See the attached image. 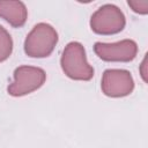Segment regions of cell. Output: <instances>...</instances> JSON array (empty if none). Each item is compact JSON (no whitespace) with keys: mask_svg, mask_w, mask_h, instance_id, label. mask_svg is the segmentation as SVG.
<instances>
[{"mask_svg":"<svg viewBox=\"0 0 148 148\" xmlns=\"http://www.w3.org/2000/svg\"><path fill=\"white\" fill-rule=\"evenodd\" d=\"M60 65L65 75L76 81H89L95 73L92 66L87 61L83 45L79 42H71L65 46Z\"/></svg>","mask_w":148,"mask_h":148,"instance_id":"6da1fadb","label":"cell"},{"mask_svg":"<svg viewBox=\"0 0 148 148\" xmlns=\"http://www.w3.org/2000/svg\"><path fill=\"white\" fill-rule=\"evenodd\" d=\"M58 43V32L49 23H37L27 35L24 52L31 58L49 57Z\"/></svg>","mask_w":148,"mask_h":148,"instance_id":"7a4b0ae2","label":"cell"},{"mask_svg":"<svg viewBox=\"0 0 148 148\" xmlns=\"http://www.w3.org/2000/svg\"><path fill=\"white\" fill-rule=\"evenodd\" d=\"M46 80L44 69L23 65L14 71V81L7 87V92L13 97H21L39 89Z\"/></svg>","mask_w":148,"mask_h":148,"instance_id":"3957f363","label":"cell"},{"mask_svg":"<svg viewBox=\"0 0 148 148\" xmlns=\"http://www.w3.org/2000/svg\"><path fill=\"white\" fill-rule=\"evenodd\" d=\"M126 24L124 13L114 5L106 3L99 7L90 17V28L98 35H114Z\"/></svg>","mask_w":148,"mask_h":148,"instance_id":"277c9868","label":"cell"},{"mask_svg":"<svg viewBox=\"0 0 148 148\" xmlns=\"http://www.w3.org/2000/svg\"><path fill=\"white\" fill-rule=\"evenodd\" d=\"M101 88L105 96L112 98L125 97L134 89V80L126 69L110 68L104 71Z\"/></svg>","mask_w":148,"mask_h":148,"instance_id":"5b68a950","label":"cell"},{"mask_svg":"<svg viewBox=\"0 0 148 148\" xmlns=\"http://www.w3.org/2000/svg\"><path fill=\"white\" fill-rule=\"evenodd\" d=\"M96 56L109 62H128L138 54V45L132 39H123L116 43L97 42L94 45Z\"/></svg>","mask_w":148,"mask_h":148,"instance_id":"8992f818","label":"cell"},{"mask_svg":"<svg viewBox=\"0 0 148 148\" xmlns=\"http://www.w3.org/2000/svg\"><path fill=\"white\" fill-rule=\"evenodd\" d=\"M0 17L14 28L24 25L28 18V9L22 1L0 0Z\"/></svg>","mask_w":148,"mask_h":148,"instance_id":"52a82bcc","label":"cell"},{"mask_svg":"<svg viewBox=\"0 0 148 148\" xmlns=\"http://www.w3.org/2000/svg\"><path fill=\"white\" fill-rule=\"evenodd\" d=\"M13 52V39L9 32L0 25V62L7 60Z\"/></svg>","mask_w":148,"mask_h":148,"instance_id":"ba28073f","label":"cell"},{"mask_svg":"<svg viewBox=\"0 0 148 148\" xmlns=\"http://www.w3.org/2000/svg\"><path fill=\"white\" fill-rule=\"evenodd\" d=\"M127 5L132 8L133 12L138 13V14H147L148 13V1L147 0H135V1H132V0H128L127 1Z\"/></svg>","mask_w":148,"mask_h":148,"instance_id":"9c48e42d","label":"cell"},{"mask_svg":"<svg viewBox=\"0 0 148 148\" xmlns=\"http://www.w3.org/2000/svg\"><path fill=\"white\" fill-rule=\"evenodd\" d=\"M146 67H147V57L143 58L141 65H140V74H141V77L145 82H147V71H146Z\"/></svg>","mask_w":148,"mask_h":148,"instance_id":"30bf717a","label":"cell"}]
</instances>
